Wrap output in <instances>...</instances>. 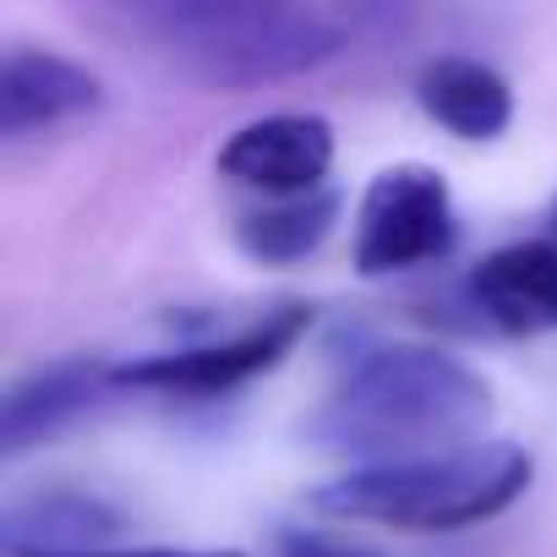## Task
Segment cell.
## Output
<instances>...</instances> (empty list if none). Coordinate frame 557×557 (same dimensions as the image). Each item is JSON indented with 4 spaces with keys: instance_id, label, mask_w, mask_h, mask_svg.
<instances>
[{
    "instance_id": "cell-3",
    "label": "cell",
    "mask_w": 557,
    "mask_h": 557,
    "mask_svg": "<svg viewBox=\"0 0 557 557\" xmlns=\"http://www.w3.org/2000/svg\"><path fill=\"white\" fill-rule=\"evenodd\" d=\"M530 486V454L513 443H475L410 465L350 470L312 492L323 513L372 519L394 530H465L503 513Z\"/></svg>"
},
{
    "instance_id": "cell-2",
    "label": "cell",
    "mask_w": 557,
    "mask_h": 557,
    "mask_svg": "<svg viewBox=\"0 0 557 557\" xmlns=\"http://www.w3.org/2000/svg\"><path fill=\"white\" fill-rule=\"evenodd\" d=\"M121 17L186 77L230 94L307 77L356 34V17L312 0H137Z\"/></svg>"
},
{
    "instance_id": "cell-8",
    "label": "cell",
    "mask_w": 557,
    "mask_h": 557,
    "mask_svg": "<svg viewBox=\"0 0 557 557\" xmlns=\"http://www.w3.org/2000/svg\"><path fill=\"white\" fill-rule=\"evenodd\" d=\"M104 88L88 66L45 50H12L0 61V137H28L72 115L99 110Z\"/></svg>"
},
{
    "instance_id": "cell-13",
    "label": "cell",
    "mask_w": 557,
    "mask_h": 557,
    "mask_svg": "<svg viewBox=\"0 0 557 557\" xmlns=\"http://www.w3.org/2000/svg\"><path fill=\"white\" fill-rule=\"evenodd\" d=\"M278 557H377L372 546H356V541H339V535H285Z\"/></svg>"
},
{
    "instance_id": "cell-7",
    "label": "cell",
    "mask_w": 557,
    "mask_h": 557,
    "mask_svg": "<svg viewBox=\"0 0 557 557\" xmlns=\"http://www.w3.org/2000/svg\"><path fill=\"white\" fill-rule=\"evenodd\" d=\"M470 307L481 323L503 334H552L557 329V246L552 240H513L475 262Z\"/></svg>"
},
{
    "instance_id": "cell-6",
    "label": "cell",
    "mask_w": 557,
    "mask_h": 557,
    "mask_svg": "<svg viewBox=\"0 0 557 557\" xmlns=\"http://www.w3.org/2000/svg\"><path fill=\"white\" fill-rule=\"evenodd\" d=\"M329 164H334V126L323 115H262L246 121L219 148V175L268 191L278 202L318 197Z\"/></svg>"
},
{
    "instance_id": "cell-10",
    "label": "cell",
    "mask_w": 557,
    "mask_h": 557,
    "mask_svg": "<svg viewBox=\"0 0 557 557\" xmlns=\"http://www.w3.org/2000/svg\"><path fill=\"white\" fill-rule=\"evenodd\" d=\"M115 383L110 367L99 361H55L23 383H12L7 405H0V454L17 459L28 454L34 443L55 437L61 426H72L104 388Z\"/></svg>"
},
{
    "instance_id": "cell-9",
    "label": "cell",
    "mask_w": 557,
    "mask_h": 557,
    "mask_svg": "<svg viewBox=\"0 0 557 557\" xmlns=\"http://www.w3.org/2000/svg\"><path fill=\"white\" fill-rule=\"evenodd\" d=\"M121 530V513L94 497V492H34L17 497L0 519V541L7 557H88L104 552V541Z\"/></svg>"
},
{
    "instance_id": "cell-5",
    "label": "cell",
    "mask_w": 557,
    "mask_h": 557,
    "mask_svg": "<svg viewBox=\"0 0 557 557\" xmlns=\"http://www.w3.org/2000/svg\"><path fill=\"white\" fill-rule=\"evenodd\" d=\"M307 323H312L307 307H278L273 318H262L257 329H246L224 345H197V350H175V356L121 367L115 383L159 388V394H230V388L251 383L257 372H268L273 361H285V350L307 334Z\"/></svg>"
},
{
    "instance_id": "cell-12",
    "label": "cell",
    "mask_w": 557,
    "mask_h": 557,
    "mask_svg": "<svg viewBox=\"0 0 557 557\" xmlns=\"http://www.w3.org/2000/svg\"><path fill=\"white\" fill-rule=\"evenodd\" d=\"M334 219H339V197L318 191V197H296V202H273V208L240 213L235 240L257 262H301L307 251H318L329 240Z\"/></svg>"
},
{
    "instance_id": "cell-14",
    "label": "cell",
    "mask_w": 557,
    "mask_h": 557,
    "mask_svg": "<svg viewBox=\"0 0 557 557\" xmlns=\"http://www.w3.org/2000/svg\"><path fill=\"white\" fill-rule=\"evenodd\" d=\"M88 557H240V552H88Z\"/></svg>"
},
{
    "instance_id": "cell-4",
    "label": "cell",
    "mask_w": 557,
    "mask_h": 557,
    "mask_svg": "<svg viewBox=\"0 0 557 557\" xmlns=\"http://www.w3.org/2000/svg\"><path fill=\"white\" fill-rule=\"evenodd\" d=\"M454 246V202L437 170L399 164L383 170L361 197V235H356V268L367 278L432 262Z\"/></svg>"
},
{
    "instance_id": "cell-15",
    "label": "cell",
    "mask_w": 557,
    "mask_h": 557,
    "mask_svg": "<svg viewBox=\"0 0 557 557\" xmlns=\"http://www.w3.org/2000/svg\"><path fill=\"white\" fill-rule=\"evenodd\" d=\"M552 246H557V208H552Z\"/></svg>"
},
{
    "instance_id": "cell-1",
    "label": "cell",
    "mask_w": 557,
    "mask_h": 557,
    "mask_svg": "<svg viewBox=\"0 0 557 557\" xmlns=\"http://www.w3.org/2000/svg\"><path fill=\"white\" fill-rule=\"evenodd\" d=\"M492 421V388L459 356L432 345H372L350 356L312 437L329 454L361 459L356 470L410 465L475 448Z\"/></svg>"
},
{
    "instance_id": "cell-11",
    "label": "cell",
    "mask_w": 557,
    "mask_h": 557,
    "mask_svg": "<svg viewBox=\"0 0 557 557\" xmlns=\"http://www.w3.org/2000/svg\"><path fill=\"white\" fill-rule=\"evenodd\" d=\"M416 99H421V110L443 132H454L465 143H492L513 121L508 83L486 61H470V55H437V61H426L416 72Z\"/></svg>"
}]
</instances>
